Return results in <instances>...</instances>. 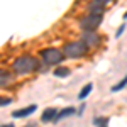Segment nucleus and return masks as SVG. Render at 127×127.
Returning <instances> with one entry per match:
<instances>
[{"label": "nucleus", "instance_id": "1", "mask_svg": "<svg viewBox=\"0 0 127 127\" xmlns=\"http://www.w3.org/2000/svg\"><path fill=\"white\" fill-rule=\"evenodd\" d=\"M12 68L17 75H27V73H31V71H34L37 68V61L32 56H20L14 61Z\"/></svg>", "mask_w": 127, "mask_h": 127}, {"label": "nucleus", "instance_id": "2", "mask_svg": "<svg viewBox=\"0 0 127 127\" xmlns=\"http://www.w3.org/2000/svg\"><path fill=\"white\" fill-rule=\"evenodd\" d=\"M87 44L83 41H73L64 46V54L68 58H81L85 53H87Z\"/></svg>", "mask_w": 127, "mask_h": 127}, {"label": "nucleus", "instance_id": "3", "mask_svg": "<svg viewBox=\"0 0 127 127\" xmlns=\"http://www.w3.org/2000/svg\"><path fill=\"white\" fill-rule=\"evenodd\" d=\"M41 56L44 59V63H48V64H58V63L63 61L64 53H61V51L56 49V48H48V49H44V51L41 53Z\"/></svg>", "mask_w": 127, "mask_h": 127}, {"label": "nucleus", "instance_id": "4", "mask_svg": "<svg viewBox=\"0 0 127 127\" xmlns=\"http://www.w3.org/2000/svg\"><path fill=\"white\" fill-rule=\"evenodd\" d=\"M102 22V15H97V14H88L85 19L81 20V29L83 31H95L100 26Z\"/></svg>", "mask_w": 127, "mask_h": 127}, {"label": "nucleus", "instance_id": "5", "mask_svg": "<svg viewBox=\"0 0 127 127\" xmlns=\"http://www.w3.org/2000/svg\"><path fill=\"white\" fill-rule=\"evenodd\" d=\"M83 42L87 44L88 48L90 46L95 48V46H98V42H100V37H98V34H95L93 31H87V34L83 36Z\"/></svg>", "mask_w": 127, "mask_h": 127}, {"label": "nucleus", "instance_id": "6", "mask_svg": "<svg viewBox=\"0 0 127 127\" xmlns=\"http://www.w3.org/2000/svg\"><path fill=\"white\" fill-rule=\"evenodd\" d=\"M36 105H31V107H26V108H19V110H15L14 114H12V117L15 119H22V117H27V115H31L32 112H36Z\"/></svg>", "mask_w": 127, "mask_h": 127}, {"label": "nucleus", "instance_id": "7", "mask_svg": "<svg viewBox=\"0 0 127 127\" xmlns=\"http://www.w3.org/2000/svg\"><path fill=\"white\" fill-rule=\"evenodd\" d=\"M14 81V76H10L9 71H5V69L0 68V87H7Z\"/></svg>", "mask_w": 127, "mask_h": 127}, {"label": "nucleus", "instance_id": "8", "mask_svg": "<svg viewBox=\"0 0 127 127\" xmlns=\"http://www.w3.org/2000/svg\"><path fill=\"white\" fill-rule=\"evenodd\" d=\"M58 115V112H56V108H46L44 112H42V115H41V120L42 122H51V120H54Z\"/></svg>", "mask_w": 127, "mask_h": 127}, {"label": "nucleus", "instance_id": "9", "mask_svg": "<svg viewBox=\"0 0 127 127\" xmlns=\"http://www.w3.org/2000/svg\"><path fill=\"white\" fill-rule=\"evenodd\" d=\"M92 90H93V85H92V83H88V85H85V87L81 88V92L78 93V98H80V100L87 98L88 95H90V92H92Z\"/></svg>", "mask_w": 127, "mask_h": 127}, {"label": "nucleus", "instance_id": "10", "mask_svg": "<svg viewBox=\"0 0 127 127\" xmlns=\"http://www.w3.org/2000/svg\"><path fill=\"white\" fill-rule=\"evenodd\" d=\"M75 114V108H64V110H61L58 115H56V119H54V122H58V120H61V119H64V117H68V115H73Z\"/></svg>", "mask_w": 127, "mask_h": 127}, {"label": "nucleus", "instance_id": "11", "mask_svg": "<svg viewBox=\"0 0 127 127\" xmlns=\"http://www.w3.org/2000/svg\"><path fill=\"white\" fill-rule=\"evenodd\" d=\"M103 5H100V3H97V2H93L92 5H90V14H97V15H102L103 14Z\"/></svg>", "mask_w": 127, "mask_h": 127}, {"label": "nucleus", "instance_id": "12", "mask_svg": "<svg viewBox=\"0 0 127 127\" xmlns=\"http://www.w3.org/2000/svg\"><path fill=\"white\" fill-rule=\"evenodd\" d=\"M69 75V69L68 68H56L54 69V76H59V78H64Z\"/></svg>", "mask_w": 127, "mask_h": 127}, {"label": "nucleus", "instance_id": "13", "mask_svg": "<svg viewBox=\"0 0 127 127\" xmlns=\"http://www.w3.org/2000/svg\"><path fill=\"white\" fill-rule=\"evenodd\" d=\"M126 85H127V76H124V80H122L120 83H117L115 87L112 88V92H119V90H122V88L126 87Z\"/></svg>", "mask_w": 127, "mask_h": 127}, {"label": "nucleus", "instance_id": "14", "mask_svg": "<svg viewBox=\"0 0 127 127\" xmlns=\"http://www.w3.org/2000/svg\"><path fill=\"white\" fill-rule=\"evenodd\" d=\"M9 103H12V98H9V97H0V107L9 105Z\"/></svg>", "mask_w": 127, "mask_h": 127}, {"label": "nucleus", "instance_id": "15", "mask_svg": "<svg viewBox=\"0 0 127 127\" xmlns=\"http://www.w3.org/2000/svg\"><path fill=\"white\" fill-rule=\"evenodd\" d=\"M95 126L107 127V119H95Z\"/></svg>", "mask_w": 127, "mask_h": 127}, {"label": "nucleus", "instance_id": "16", "mask_svg": "<svg viewBox=\"0 0 127 127\" xmlns=\"http://www.w3.org/2000/svg\"><path fill=\"white\" fill-rule=\"evenodd\" d=\"M95 2H97V3H100V5H103V7H105V5H107L108 2H110V0H95Z\"/></svg>", "mask_w": 127, "mask_h": 127}, {"label": "nucleus", "instance_id": "17", "mask_svg": "<svg viewBox=\"0 0 127 127\" xmlns=\"http://www.w3.org/2000/svg\"><path fill=\"white\" fill-rule=\"evenodd\" d=\"M124 29H126V26H122V27H120V29L117 31V37H119V36H122V32H124Z\"/></svg>", "mask_w": 127, "mask_h": 127}, {"label": "nucleus", "instance_id": "18", "mask_svg": "<svg viewBox=\"0 0 127 127\" xmlns=\"http://www.w3.org/2000/svg\"><path fill=\"white\" fill-rule=\"evenodd\" d=\"M0 127H14L12 124H5V126H0Z\"/></svg>", "mask_w": 127, "mask_h": 127}, {"label": "nucleus", "instance_id": "19", "mask_svg": "<svg viewBox=\"0 0 127 127\" xmlns=\"http://www.w3.org/2000/svg\"><path fill=\"white\" fill-rule=\"evenodd\" d=\"M124 17H126V19H127V12H126V15H124Z\"/></svg>", "mask_w": 127, "mask_h": 127}, {"label": "nucleus", "instance_id": "20", "mask_svg": "<svg viewBox=\"0 0 127 127\" xmlns=\"http://www.w3.org/2000/svg\"><path fill=\"white\" fill-rule=\"evenodd\" d=\"M27 127H32V126H27Z\"/></svg>", "mask_w": 127, "mask_h": 127}]
</instances>
